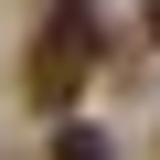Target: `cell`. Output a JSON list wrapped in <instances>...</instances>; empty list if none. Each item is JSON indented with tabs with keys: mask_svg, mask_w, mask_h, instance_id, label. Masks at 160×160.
Instances as JSON below:
<instances>
[{
	"mask_svg": "<svg viewBox=\"0 0 160 160\" xmlns=\"http://www.w3.org/2000/svg\"><path fill=\"white\" fill-rule=\"evenodd\" d=\"M53 160H118V149H107V128H75V118H64V128H53Z\"/></svg>",
	"mask_w": 160,
	"mask_h": 160,
	"instance_id": "cell-2",
	"label": "cell"
},
{
	"mask_svg": "<svg viewBox=\"0 0 160 160\" xmlns=\"http://www.w3.org/2000/svg\"><path fill=\"white\" fill-rule=\"evenodd\" d=\"M149 43H160V0H149Z\"/></svg>",
	"mask_w": 160,
	"mask_h": 160,
	"instance_id": "cell-3",
	"label": "cell"
},
{
	"mask_svg": "<svg viewBox=\"0 0 160 160\" xmlns=\"http://www.w3.org/2000/svg\"><path fill=\"white\" fill-rule=\"evenodd\" d=\"M96 64H107V11H96V0H53L43 32H32V53H22V86H32V107L64 118Z\"/></svg>",
	"mask_w": 160,
	"mask_h": 160,
	"instance_id": "cell-1",
	"label": "cell"
}]
</instances>
